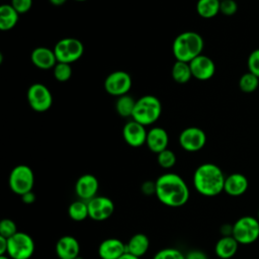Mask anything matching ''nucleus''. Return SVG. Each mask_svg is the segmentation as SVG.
<instances>
[{
  "label": "nucleus",
  "instance_id": "1",
  "mask_svg": "<svg viewBox=\"0 0 259 259\" xmlns=\"http://www.w3.org/2000/svg\"><path fill=\"white\" fill-rule=\"evenodd\" d=\"M155 195L162 204L177 208L188 202L190 196L189 187L180 175L173 172L164 173L155 180Z\"/></svg>",
  "mask_w": 259,
  "mask_h": 259
},
{
  "label": "nucleus",
  "instance_id": "2",
  "mask_svg": "<svg viewBox=\"0 0 259 259\" xmlns=\"http://www.w3.org/2000/svg\"><path fill=\"white\" fill-rule=\"evenodd\" d=\"M226 176L213 163L200 164L193 173L192 183L195 190L206 197H213L224 191Z\"/></svg>",
  "mask_w": 259,
  "mask_h": 259
},
{
  "label": "nucleus",
  "instance_id": "3",
  "mask_svg": "<svg viewBox=\"0 0 259 259\" xmlns=\"http://www.w3.org/2000/svg\"><path fill=\"white\" fill-rule=\"evenodd\" d=\"M204 41L202 36L195 31H184L179 33L173 40L172 53L176 61L189 63L202 54Z\"/></svg>",
  "mask_w": 259,
  "mask_h": 259
},
{
  "label": "nucleus",
  "instance_id": "4",
  "mask_svg": "<svg viewBox=\"0 0 259 259\" xmlns=\"http://www.w3.org/2000/svg\"><path fill=\"white\" fill-rule=\"evenodd\" d=\"M162 113V103L154 95H144L136 101L135 109L132 119L142 123L143 125H150L155 123Z\"/></svg>",
  "mask_w": 259,
  "mask_h": 259
},
{
  "label": "nucleus",
  "instance_id": "5",
  "mask_svg": "<svg viewBox=\"0 0 259 259\" xmlns=\"http://www.w3.org/2000/svg\"><path fill=\"white\" fill-rule=\"evenodd\" d=\"M8 185L10 190L19 196L32 191L34 185V173L32 169L24 164L15 166L9 173Z\"/></svg>",
  "mask_w": 259,
  "mask_h": 259
},
{
  "label": "nucleus",
  "instance_id": "6",
  "mask_svg": "<svg viewBox=\"0 0 259 259\" xmlns=\"http://www.w3.org/2000/svg\"><path fill=\"white\" fill-rule=\"evenodd\" d=\"M232 236L240 245H250L259 238V221L252 215H245L233 224Z\"/></svg>",
  "mask_w": 259,
  "mask_h": 259
},
{
  "label": "nucleus",
  "instance_id": "7",
  "mask_svg": "<svg viewBox=\"0 0 259 259\" xmlns=\"http://www.w3.org/2000/svg\"><path fill=\"white\" fill-rule=\"evenodd\" d=\"M35 244L30 235L17 232L8 239L7 254L11 259H30L34 253Z\"/></svg>",
  "mask_w": 259,
  "mask_h": 259
},
{
  "label": "nucleus",
  "instance_id": "8",
  "mask_svg": "<svg viewBox=\"0 0 259 259\" xmlns=\"http://www.w3.org/2000/svg\"><path fill=\"white\" fill-rule=\"evenodd\" d=\"M58 62L72 64L78 61L84 53V45L76 37H64L54 47Z\"/></svg>",
  "mask_w": 259,
  "mask_h": 259
},
{
  "label": "nucleus",
  "instance_id": "9",
  "mask_svg": "<svg viewBox=\"0 0 259 259\" xmlns=\"http://www.w3.org/2000/svg\"><path fill=\"white\" fill-rule=\"evenodd\" d=\"M27 101L36 112L48 111L53 104V95L50 89L41 83H33L27 90Z\"/></svg>",
  "mask_w": 259,
  "mask_h": 259
},
{
  "label": "nucleus",
  "instance_id": "10",
  "mask_svg": "<svg viewBox=\"0 0 259 259\" xmlns=\"http://www.w3.org/2000/svg\"><path fill=\"white\" fill-rule=\"evenodd\" d=\"M132 77L131 75L121 70L114 71L110 73L104 80L105 91L112 96H122L127 94L132 88Z\"/></svg>",
  "mask_w": 259,
  "mask_h": 259
},
{
  "label": "nucleus",
  "instance_id": "11",
  "mask_svg": "<svg viewBox=\"0 0 259 259\" xmlns=\"http://www.w3.org/2000/svg\"><path fill=\"white\" fill-rule=\"evenodd\" d=\"M178 142L184 151L190 153L198 152L206 144V135L200 127L188 126L180 133Z\"/></svg>",
  "mask_w": 259,
  "mask_h": 259
},
{
  "label": "nucleus",
  "instance_id": "12",
  "mask_svg": "<svg viewBox=\"0 0 259 259\" xmlns=\"http://www.w3.org/2000/svg\"><path fill=\"white\" fill-rule=\"evenodd\" d=\"M87 204L89 219L95 222L106 221L114 212V202L104 195H96L87 201Z\"/></svg>",
  "mask_w": 259,
  "mask_h": 259
},
{
  "label": "nucleus",
  "instance_id": "13",
  "mask_svg": "<svg viewBox=\"0 0 259 259\" xmlns=\"http://www.w3.org/2000/svg\"><path fill=\"white\" fill-rule=\"evenodd\" d=\"M148 131L142 123L132 119L127 121L122 127V138L124 142L133 147L139 148L146 144Z\"/></svg>",
  "mask_w": 259,
  "mask_h": 259
},
{
  "label": "nucleus",
  "instance_id": "14",
  "mask_svg": "<svg viewBox=\"0 0 259 259\" xmlns=\"http://www.w3.org/2000/svg\"><path fill=\"white\" fill-rule=\"evenodd\" d=\"M99 181L93 174L81 175L75 183V193L78 199L89 201L96 195H98Z\"/></svg>",
  "mask_w": 259,
  "mask_h": 259
},
{
  "label": "nucleus",
  "instance_id": "15",
  "mask_svg": "<svg viewBox=\"0 0 259 259\" xmlns=\"http://www.w3.org/2000/svg\"><path fill=\"white\" fill-rule=\"evenodd\" d=\"M192 77L199 81L209 80L215 73L214 62L205 55H199L189 62Z\"/></svg>",
  "mask_w": 259,
  "mask_h": 259
},
{
  "label": "nucleus",
  "instance_id": "16",
  "mask_svg": "<svg viewBox=\"0 0 259 259\" xmlns=\"http://www.w3.org/2000/svg\"><path fill=\"white\" fill-rule=\"evenodd\" d=\"M80 243L71 236H62L56 243V254L59 259H75L80 255Z\"/></svg>",
  "mask_w": 259,
  "mask_h": 259
},
{
  "label": "nucleus",
  "instance_id": "17",
  "mask_svg": "<svg viewBox=\"0 0 259 259\" xmlns=\"http://www.w3.org/2000/svg\"><path fill=\"white\" fill-rule=\"evenodd\" d=\"M97 253L100 259H118L126 253L125 243L117 238H107L100 242Z\"/></svg>",
  "mask_w": 259,
  "mask_h": 259
},
{
  "label": "nucleus",
  "instance_id": "18",
  "mask_svg": "<svg viewBox=\"0 0 259 259\" xmlns=\"http://www.w3.org/2000/svg\"><path fill=\"white\" fill-rule=\"evenodd\" d=\"M168 144L169 136L163 127L154 126L148 131L146 145L151 152L159 154L160 152L168 149Z\"/></svg>",
  "mask_w": 259,
  "mask_h": 259
},
{
  "label": "nucleus",
  "instance_id": "19",
  "mask_svg": "<svg viewBox=\"0 0 259 259\" xmlns=\"http://www.w3.org/2000/svg\"><path fill=\"white\" fill-rule=\"evenodd\" d=\"M30 60L36 68L41 70L53 69L58 63L54 50L46 47H37L32 50L30 54Z\"/></svg>",
  "mask_w": 259,
  "mask_h": 259
},
{
  "label": "nucleus",
  "instance_id": "20",
  "mask_svg": "<svg viewBox=\"0 0 259 259\" xmlns=\"http://www.w3.org/2000/svg\"><path fill=\"white\" fill-rule=\"evenodd\" d=\"M249 186L247 177L242 173H232L226 176L224 191L230 196H241L243 195Z\"/></svg>",
  "mask_w": 259,
  "mask_h": 259
},
{
  "label": "nucleus",
  "instance_id": "21",
  "mask_svg": "<svg viewBox=\"0 0 259 259\" xmlns=\"http://www.w3.org/2000/svg\"><path fill=\"white\" fill-rule=\"evenodd\" d=\"M239 245L233 236H222L214 245V253L221 259H230L237 253Z\"/></svg>",
  "mask_w": 259,
  "mask_h": 259
},
{
  "label": "nucleus",
  "instance_id": "22",
  "mask_svg": "<svg viewBox=\"0 0 259 259\" xmlns=\"http://www.w3.org/2000/svg\"><path fill=\"white\" fill-rule=\"evenodd\" d=\"M149 247H150V240L148 236L143 233L134 234L125 243L126 253H130L139 258H141L148 252Z\"/></svg>",
  "mask_w": 259,
  "mask_h": 259
},
{
  "label": "nucleus",
  "instance_id": "23",
  "mask_svg": "<svg viewBox=\"0 0 259 259\" xmlns=\"http://www.w3.org/2000/svg\"><path fill=\"white\" fill-rule=\"evenodd\" d=\"M19 15L11 4H2L0 6V29L2 31L12 29L17 24Z\"/></svg>",
  "mask_w": 259,
  "mask_h": 259
},
{
  "label": "nucleus",
  "instance_id": "24",
  "mask_svg": "<svg viewBox=\"0 0 259 259\" xmlns=\"http://www.w3.org/2000/svg\"><path fill=\"white\" fill-rule=\"evenodd\" d=\"M220 0H197L196 12L202 18H212L220 13Z\"/></svg>",
  "mask_w": 259,
  "mask_h": 259
},
{
  "label": "nucleus",
  "instance_id": "25",
  "mask_svg": "<svg viewBox=\"0 0 259 259\" xmlns=\"http://www.w3.org/2000/svg\"><path fill=\"white\" fill-rule=\"evenodd\" d=\"M171 76L173 80L179 84L187 83L192 78V73H191L189 63L176 61L172 66Z\"/></svg>",
  "mask_w": 259,
  "mask_h": 259
},
{
  "label": "nucleus",
  "instance_id": "26",
  "mask_svg": "<svg viewBox=\"0 0 259 259\" xmlns=\"http://www.w3.org/2000/svg\"><path fill=\"white\" fill-rule=\"evenodd\" d=\"M68 215L74 222H83L89 218L87 201L77 199L70 203L68 207Z\"/></svg>",
  "mask_w": 259,
  "mask_h": 259
},
{
  "label": "nucleus",
  "instance_id": "27",
  "mask_svg": "<svg viewBox=\"0 0 259 259\" xmlns=\"http://www.w3.org/2000/svg\"><path fill=\"white\" fill-rule=\"evenodd\" d=\"M136 101L137 100H135L132 96L127 94L117 97V100L115 102V110L118 115L122 117H132Z\"/></svg>",
  "mask_w": 259,
  "mask_h": 259
},
{
  "label": "nucleus",
  "instance_id": "28",
  "mask_svg": "<svg viewBox=\"0 0 259 259\" xmlns=\"http://www.w3.org/2000/svg\"><path fill=\"white\" fill-rule=\"evenodd\" d=\"M259 86V78L251 72L244 73L239 79V88L244 93H252Z\"/></svg>",
  "mask_w": 259,
  "mask_h": 259
},
{
  "label": "nucleus",
  "instance_id": "29",
  "mask_svg": "<svg viewBox=\"0 0 259 259\" xmlns=\"http://www.w3.org/2000/svg\"><path fill=\"white\" fill-rule=\"evenodd\" d=\"M72 67L71 64L58 62L53 68V74L56 80L59 82H66L72 77Z\"/></svg>",
  "mask_w": 259,
  "mask_h": 259
},
{
  "label": "nucleus",
  "instance_id": "30",
  "mask_svg": "<svg viewBox=\"0 0 259 259\" xmlns=\"http://www.w3.org/2000/svg\"><path fill=\"white\" fill-rule=\"evenodd\" d=\"M176 155L170 149H166L157 154V162L163 169H171L176 164Z\"/></svg>",
  "mask_w": 259,
  "mask_h": 259
},
{
  "label": "nucleus",
  "instance_id": "31",
  "mask_svg": "<svg viewBox=\"0 0 259 259\" xmlns=\"http://www.w3.org/2000/svg\"><path fill=\"white\" fill-rule=\"evenodd\" d=\"M153 259H185V254L177 248H163L155 253Z\"/></svg>",
  "mask_w": 259,
  "mask_h": 259
},
{
  "label": "nucleus",
  "instance_id": "32",
  "mask_svg": "<svg viewBox=\"0 0 259 259\" xmlns=\"http://www.w3.org/2000/svg\"><path fill=\"white\" fill-rule=\"evenodd\" d=\"M18 232L16 223L11 219H3L0 222V236L9 239Z\"/></svg>",
  "mask_w": 259,
  "mask_h": 259
},
{
  "label": "nucleus",
  "instance_id": "33",
  "mask_svg": "<svg viewBox=\"0 0 259 259\" xmlns=\"http://www.w3.org/2000/svg\"><path fill=\"white\" fill-rule=\"evenodd\" d=\"M249 72L253 73L259 78V49L252 51L247 60Z\"/></svg>",
  "mask_w": 259,
  "mask_h": 259
},
{
  "label": "nucleus",
  "instance_id": "34",
  "mask_svg": "<svg viewBox=\"0 0 259 259\" xmlns=\"http://www.w3.org/2000/svg\"><path fill=\"white\" fill-rule=\"evenodd\" d=\"M238 11V4L235 0H222L220 4V13L226 16H232Z\"/></svg>",
  "mask_w": 259,
  "mask_h": 259
},
{
  "label": "nucleus",
  "instance_id": "35",
  "mask_svg": "<svg viewBox=\"0 0 259 259\" xmlns=\"http://www.w3.org/2000/svg\"><path fill=\"white\" fill-rule=\"evenodd\" d=\"M10 4L19 14H24L32 7V0H11Z\"/></svg>",
  "mask_w": 259,
  "mask_h": 259
},
{
  "label": "nucleus",
  "instance_id": "36",
  "mask_svg": "<svg viewBox=\"0 0 259 259\" xmlns=\"http://www.w3.org/2000/svg\"><path fill=\"white\" fill-rule=\"evenodd\" d=\"M141 191L143 192V194H145V195H147V196L155 195V193H156V184H155V181L147 180V181L143 182V184L141 185Z\"/></svg>",
  "mask_w": 259,
  "mask_h": 259
},
{
  "label": "nucleus",
  "instance_id": "37",
  "mask_svg": "<svg viewBox=\"0 0 259 259\" xmlns=\"http://www.w3.org/2000/svg\"><path fill=\"white\" fill-rule=\"evenodd\" d=\"M185 259H208V256L201 250L192 249L185 254Z\"/></svg>",
  "mask_w": 259,
  "mask_h": 259
},
{
  "label": "nucleus",
  "instance_id": "38",
  "mask_svg": "<svg viewBox=\"0 0 259 259\" xmlns=\"http://www.w3.org/2000/svg\"><path fill=\"white\" fill-rule=\"evenodd\" d=\"M21 197V200L23 203L25 204H31L35 201V194L33 193V191H29V192H26L24 193L23 195L20 196Z\"/></svg>",
  "mask_w": 259,
  "mask_h": 259
},
{
  "label": "nucleus",
  "instance_id": "39",
  "mask_svg": "<svg viewBox=\"0 0 259 259\" xmlns=\"http://www.w3.org/2000/svg\"><path fill=\"white\" fill-rule=\"evenodd\" d=\"M8 249V239L0 236V255H6Z\"/></svg>",
  "mask_w": 259,
  "mask_h": 259
},
{
  "label": "nucleus",
  "instance_id": "40",
  "mask_svg": "<svg viewBox=\"0 0 259 259\" xmlns=\"http://www.w3.org/2000/svg\"><path fill=\"white\" fill-rule=\"evenodd\" d=\"M221 233L223 236H232L233 233V225H224L221 228Z\"/></svg>",
  "mask_w": 259,
  "mask_h": 259
},
{
  "label": "nucleus",
  "instance_id": "41",
  "mask_svg": "<svg viewBox=\"0 0 259 259\" xmlns=\"http://www.w3.org/2000/svg\"><path fill=\"white\" fill-rule=\"evenodd\" d=\"M49 1L54 6H62L67 2V0H49Z\"/></svg>",
  "mask_w": 259,
  "mask_h": 259
},
{
  "label": "nucleus",
  "instance_id": "42",
  "mask_svg": "<svg viewBox=\"0 0 259 259\" xmlns=\"http://www.w3.org/2000/svg\"><path fill=\"white\" fill-rule=\"evenodd\" d=\"M118 259H141V258H139V257H137V256H134V255H132V254H130V253H124L121 257H119Z\"/></svg>",
  "mask_w": 259,
  "mask_h": 259
},
{
  "label": "nucleus",
  "instance_id": "43",
  "mask_svg": "<svg viewBox=\"0 0 259 259\" xmlns=\"http://www.w3.org/2000/svg\"><path fill=\"white\" fill-rule=\"evenodd\" d=\"M0 259H11L8 255H0Z\"/></svg>",
  "mask_w": 259,
  "mask_h": 259
},
{
  "label": "nucleus",
  "instance_id": "44",
  "mask_svg": "<svg viewBox=\"0 0 259 259\" xmlns=\"http://www.w3.org/2000/svg\"><path fill=\"white\" fill-rule=\"evenodd\" d=\"M74 1H77V2H85L87 0H74Z\"/></svg>",
  "mask_w": 259,
  "mask_h": 259
},
{
  "label": "nucleus",
  "instance_id": "45",
  "mask_svg": "<svg viewBox=\"0 0 259 259\" xmlns=\"http://www.w3.org/2000/svg\"><path fill=\"white\" fill-rule=\"evenodd\" d=\"M75 259H84V258H83L82 256H80V255H79V256H78L77 258H75Z\"/></svg>",
  "mask_w": 259,
  "mask_h": 259
},
{
  "label": "nucleus",
  "instance_id": "46",
  "mask_svg": "<svg viewBox=\"0 0 259 259\" xmlns=\"http://www.w3.org/2000/svg\"><path fill=\"white\" fill-rule=\"evenodd\" d=\"M257 219H258V221H259V209H258V212H257Z\"/></svg>",
  "mask_w": 259,
  "mask_h": 259
},
{
  "label": "nucleus",
  "instance_id": "47",
  "mask_svg": "<svg viewBox=\"0 0 259 259\" xmlns=\"http://www.w3.org/2000/svg\"><path fill=\"white\" fill-rule=\"evenodd\" d=\"M220 1H222V0H220Z\"/></svg>",
  "mask_w": 259,
  "mask_h": 259
}]
</instances>
